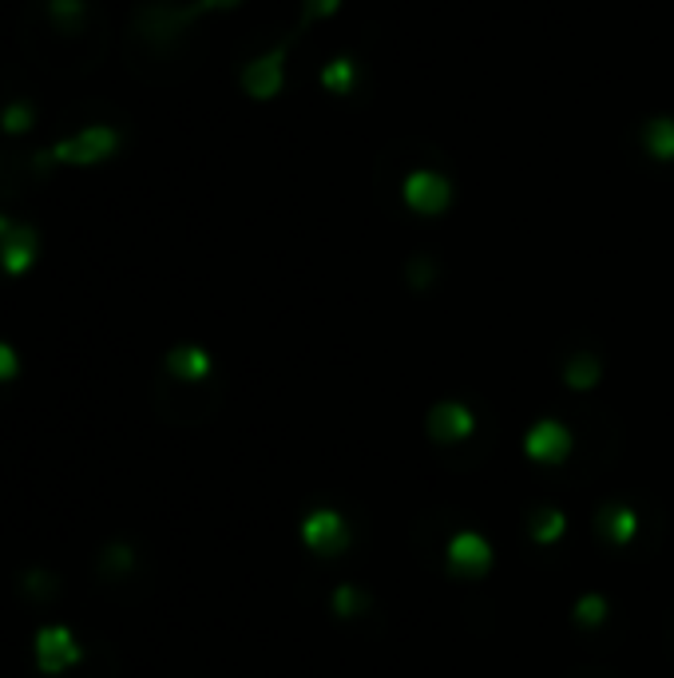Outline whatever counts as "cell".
Masks as SVG:
<instances>
[{
	"label": "cell",
	"mask_w": 674,
	"mask_h": 678,
	"mask_svg": "<svg viewBox=\"0 0 674 678\" xmlns=\"http://www.w3.org/2000/svg\"><path fill=\"white\" fill-rule=\"evenodd\" d=\"M294 36H286V40H278V45L270 48V52L254 56L251 64L239 72V84L242 92H246V99H254V104H270V99H278L286 92V64H290V52H294Z\"/></svg>",
	"instance_id": "cell-1"
},
{
	"label": "cell",
	"mask_w": 674,
	"mask_h": 678,
	"mask_svg": "<svg viewBox=\"0 0 674 678\" xmlns=\"http://www.w3.org/2000/svg\"><path fill=\"white\" fill-rule=\"evenodd\" d=\"M523 449H528V457L532 460H544V464H559V460L567 457V449H571V433H567L559 421H540V425L528 433V440H523Z\"/></svg>",
	"instance_id": "cell-9"
},
{
	"label": "cell",
	"mask_w": 674,
	"mask_h": 678,
	"mask_svg": "<svg viewBox=\"0 0 674 678\" xmlns=\"http://www.w3.org/2000/svg\"><path fill=\"white\" fill-rule=\"evenodd\" d=\"M639 147L651 164H663V167L674 164V116L671 111H659L651 120H642Z\"/></svg>",
	"instance_id": "cell-8"
},
{
	"label": "cell",
	"mask_w": 674,
	"mask_h": 678,
	"mask_svg": "<svg viewBox=\"0 0 674 678\" xmlns=\"http://www.w3.org/2000/svg\"><path fill=\"white\" fill-rule=\"evenodd\" d=\"M48 12H52V16H60L64 24H72V21H80V16H84V0H48Z\"/></svg>",
	"instance_id": "cell-19"
},
{
	"label": "cell",
	"mask_w": 674,
	"mask_h": 678,
	"mask_svg": "<svg viewBox=\"0 0 674 678\" xmlns=\"http://www.w3.org/2000/svg\"><path fill=\"white\" fill-rule=\"evenodd\" d=\"M36 254H40V234L28 222H12V230L0 239V266H4V274H12V278L24 274L36 263Z\"/></svg>",
	"instance_id": "cell-6"
},
{
	"label": "cell",
	"mask_w": 674,
	"mask_h": 678,
	"mask_svg": "<svg viewBox=\"0 0 674 678\" xmlns=\"http://www.w3.org/2000/svg\"><path fill=\"white\" fill-rule=\"evenodd\" d=\"M599 382V362L595 358H576V362L567 365V385H576V389H591Z\"/></svg>",
	"instance_id": "cell-16"
},
{
	"label": "cell",
	"mask_w": 674,
	"mask_h": 678,
	"mask_svg": "<svg viewBox=\"0 0 674 678\" xmlns=\"http://www.w3.org/2000/svg\"><path fill=\"white\" fill-rule=\"evenodd\" d=\"M80 658H84V651L76 646L68 627H40V634H36V667L44 675H60V670L76 667Z\"/></svg>",
	"instance_id": "cell-4"
},
{
	"label": "cell",
	"mask_w": 674,
	"mask_h": 678,
	"mask_svg": "<svg viewBox=\"0 0 674 678\" xmlns=\"http://www.w3.org/2000/svg\"><path fill=\"white\" fill-rule=\"evenodd\" d=\"M346 536H349V532H346V520H341L337 512H329V508L314 512L302 524V540H305V544L314 547V552H326V556L346 544Z\"/></svg>",
	"instance_id": "cell-10"
},
{
	"label": "cell",
	"mask_w": 674,
	"mask_h": 678,
	"mask_svg": "<svg viewBox=\"0 0 674 678\" xmlns=\"http://www.w3.org/2000/svg\"><path fill=\"white\" fill-rule=\"evenodd\" d=\"M337 607H341V612H349V607H358V595H353V591H349V588H341V591H337Z\"/></svg>",
	"instance_id": "cell-21"
},
{
	"label": "cell",
	"mask_w": 674,
	"mask_h": 678,
	"mask_svg": "<svg viewBox=\"0 0 674 678\" xmlns=\"http://www.w3.org/2000/svg\"><path fill=\"white\" fill-rule=\"evenodd\" d=\"M167 370L183 382H203L210 373V353L198 350V346H179V350L167 353Z\"/></svg>",
	"instance_id": "cell-12"
},
{
	"label": "cell",
	"mask_w": 674,
	"mask_h": 678,
	"mask_svg": "<svg viewBox=\"0 0 674 678\" xmlns=\"http://www.w3.org/2000/svg\"><path fill=\"white\" fill-rule=\"evenodd\" d=\"M448 568H453V576H460V580H480V576L492 568L489 540L477 536V532L453 536L448 540Z\"/></svg>",
	"instance_id": "cell-5"
},
{
	"label": "cell",
	"mask_w": 674,
	"mask_h": 678,
	"mask_svg": "<svg viewBox=\"0 0 674 678\" xmlns=\"http://www.w3.org/2000/svg\"><path fill=\"white\" fill-rule=\"evenodd\" d=\"M453 198H457L453 179L445 171H436V167H413L401 183V203L421 219H441L453 207Z\"/></svg>",
	"instance_id": "cell-2"
},
{
	"label": "cell",
	"mask_w": 674,
	"mask_h": 678,
	"mask_svg": "<svg viewBox=\"0 0 674 678\" xmlns=\"http://www.w3.org/2000/svg\"><path fill=\"white\" fill-rule=\"evenodd\" d=\"M429 433L436 440H460L472 433V413L457 401H445V405H436L433 416H429Z\"/></svg>",
	"instance_id": "cell-11"
},
{
	"label": "cell",
	"mask_w": 674,
	"mask_h": 678,
	"mask_svg": "<svg viewBox=\"0 0 674 678\" xmlns=\"http://www.w3.org/2000/svg\"><path fill=\"white\" fill-rule=\"evenodd\" d=\"M603 615H607V603L599 600V595H588V600L576 603V619H579V623H599Z\"/></svg>",
	"instance_id": "cell-18"
},
{
	"label": "cell",
	"mask_w": 674,
	"mask_h": 678,
	"mask_svg": "<svg viewBox=\"0 0 674 678\" xmlns=\"http://www.w3.org/2000/svg\"><path fill=\"white\" fill-rule=\"evenodd\" d=\"M635 528H639V520H635L627 508H607V512H603V532H611L615 544H627V540L635 536Z\"/></svg>",
	"instance_id": "cell-14"
},
{
	"label": "cell",
	"mask_w": 674,
	"mask_h": 678,
	"mask_svg": "<svg viewBox=\"0 0 674 678\" xmlns=\"http://www.w3.org/2000/svg\"><path fill=\"white\" fill-rule=\"evenodd\" d=\"M559 532H564V516L559 512H540L535 516V540H540V544H552Z\"/></svg>",
	"instance_id": "cell-17"
},
{
	"label": "cell",
	"mask_w": 674,
	"mask_h": 678,
	"mask_svg": "<svg viewBox=\"0 0 674 678\" xmlns=\"http://www.w3.org/2000/svg\"><path fill=\"white\" fill-rule=\"evenodd\" d=\"M16 370H21V358H16V350L0 341V382H12V377H16Z\"/></svg>",
	"instance_id": "cell-20"
},
{
	"label": "cell",
	"mask_w": 674,
	"mask_h": 678,
	"mask_svg": "<svg viewBox=\"0 0 674 678\" xmlns=\"http://www.w3.org/2000/svg\"><path fill=\"white\" fill-rule=\"evenodd\" d=\"M341 4H346V0H302V16H298L294 33L302 36V33H310L317 21H334L337 12H341Z\"/></svg>",
	"instance_id": "cell-13"
},
{
	"label": "cell",
	"mask_w": 674,
	"mask_h": 678,
	"mask_svg": "<svg viewBox=\"0 0 674 678\" xmlns=\"http://www.w3.org/2000/svg\"><path fill=\"white\" fill-rule=\"evenodd\" d=\"M361 60L353 52H337L334 60H326V64L317 68V84H322V92L334 99H349L353 92L361 88Z\"/></svg>",
	"instance_id": "cell-7"
},
{
	"label": "cell",
	"mask_w": 674,
	"mask_h": 678,
	"mask_svg": "<svg viewBox=\"0 0 674 678\" xmlns=\"http://www.w3.org/2000/svg\"><path fill=\"white\" fill-rule=\"evenodd\" d=\"M33 108L28 104H9L4 108V116H0V128H4V135H24L28 128H33Z\"/></svg>",
	"instance_id": "cell-15"
},
{
	"label": "cell",
	"mask_w": 674,
	"mask_h": 678,
	"mask_svg": "<svg viewBox=\"0 0 674 678\" xmlns=\"http://www.w3.org/2000/svg\"><path fill=\"white\" fill-rule=\"evenodd\" d=\"M9 230H12V219H4V215H0V239H4Z\"/></svg>",
	"instance_id": "cell-22"
},
{
	"label": "cell",
	"mask_w": 674,
	"mask_h": 678,
	"mask_svg": "<svg viewBox=\"0 0 674 678\" xmlns=\"http://www.w3.org/2000/svg\"><path fill=\"white\" fill-rule=\"evenodd\" d=\"M120 132L108 128V123H92L84 132L68 135L52 147V164H64V167H96V164H108L111 155L120 152Z\"/></svg>",
	"instance_id": "cell-3"
}]
</instances>
